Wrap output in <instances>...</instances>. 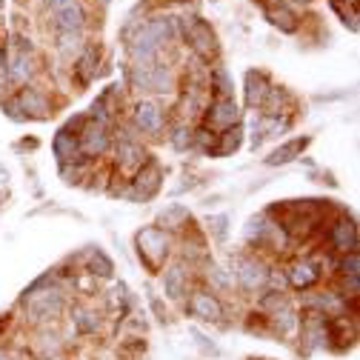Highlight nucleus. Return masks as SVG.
I'll return each mask as SVG.
<instances>
[{
	"label": "nucleus",
	"instance_id": "1",
	"mask_svg": "<svg viewBox=\"0 0 360 360\" xmlns=\"http://www.w3.org/2000/svg\"><path fill=\"white\" fill-rule=\"evenodd\" d=\"M174 37V20L172 18H155L146 20L138 32L129 40V55L134 58V63H146L155 58V52Z\"/></svg>",
	"mask_w": 360,
	"mask_h": 360
},
{
	"label": "nucleus",
	"instance_id": "2",
	"mask_svg": "<svg viewBox=\"0 0 360 360\" xmlns=\"http://www.w3.org/2000/svg\"><path fill=\"white\" fill-rule=\"evenodd\" d=\"M131 86L141 89V92H169L172 86V77H169V69L160 66V63H134L131 66Z\"/></svg>",
	"mask_w": 360,
	"mask_h": 360
},
{
	"label": "nucleus",
	"instance_id": "3",
	"mask_svg": "<svg viewBox=\"0 0 360 360\" xmlns=\"http://www.w3.org/2000/svg\"><path fill=\"white\" fill-rule=\"evenodd\" d=\"M184 32H186V40L192 43V49H195L200 58L212 60V58L217 55V37H214V29H212L206 20H200V18H186V20H184Z\"/></svg>",
	"mask_w": 360,
	"mask_h": 360
},
{
	"label": "nucleus",
	"instance_id": "4",
	"mask_svg": "<svg viewBox=\"0 0 360 360\" xmlns=\"http://www.w3.org/2000/svg\"><path fill=\"white\" fill-rule=\"evenodd\" d=\"M138 249H141V257L149 263V266H160L169 255V238L163 235V229H143L138 232Z\"/></svg>",
	"mask_w": 360,
	"mask_h": 360
},
{
	"label": "nucleus",
	"instance_id": "5",
	"mask_svg": "<svg viewBox=\"0 0 360 360\" xmlns=\"http://www.w3.org/2000/svg\"><path fill=\"white\" fill-rule=\"evenodd\" d=\"M63 306V295L55 292V289H46V292H26V309L32 314H37L40 321L46 318H55Z\"/></svg>",
	"mask_w": 360,
	"mask_h": 360
},
{
	"label": "nucleus",
	"instance_id": "6",
	"mask_svg": "<svg viewBox=\"0 0 360 360\" xmlns=\"http://www.w3.org/2000/svg\"><path fill=\"white\" fill-rule=\"evenodd\" d=\"M80 141V152L86 158H98L109 149V131H106V123H86L83 131L77 134Z\"/></svg>",
	"mask_w": 360,
	"mask_h": 360
},
{
	"label": "nucleus",
	"instance_id": "7",
	"mask_svg": "<svg viewBox=\"0 0 360 360\" xmlns=\"http://www.w3.org/2000/svg\"><path fill=\"white\" fill-rule=\"evenodd\" d=\"M238 281H240L243 289L257 292V289H263L266 281H269V269H266L257 257H240V260H238Z\"/></svg>",
	"mask_w": 360,
	"mask_h": 360
},
{
	"label": "nucleus",
	"instance_id": "8",
	"mask_svg": "<svg viewBox=\"0 0 360 360\" xmlns=\"http://www.w3.org/2000/svg\"><path fill=\"white\" fill-rule=\"evenodd\" d=\"M160 166L158 163H143L141 174L134 177V186H131V198L134 200H149L158 189H160Z\"/></svg>",
	"mask_w": 360,
	"mask_h": 360
},
{
	"label": "nucleus",
	"instance_id": "9",
	"mask_svg": "<svg viewBox=\"0 0 360 360\" xmlns=\"http://www.w3.org/2000/svg\"><path fill=\"white\" fill-rule=\"evenodd\" d=\"M134 123H138V129L146 131V134H160L163 109L158 103H152V101H143V103H138V109H134Z\"/></svg>",
	"mask_w": 360,
	"mask_h": 360
},
{
	"label": "nucleus",
	"instance_id": "10",
	"mask_svg": "<svg viewBox=\"0 0 360 360\" xmlns=\"http://www.w3.org/2000/svg\"><path fill=\"white\" fill-rule=\"evenodd\" d=\"M189 309H192L195 318H200V321H206V323H214V321L223 318V306H220V300H217L214 295H209V292H198V295L192 297Z\"/></svg>",
	"mask_w": 360,
	"mask_h": 360
},
{
	"label": "nucleus",
	"instance_id": "11",
	"mask_svg": "<svg viewBox=\"0 0 360 360\" xmlns=\"http://www.w3.org/2000/svg\"><path fill=\"white\" fill-rule=\"evenodd\" d=\"M6 63H9L6 66L9 69V80H15V83H20V80H26L32 75V58H29V46L23 40H15V49H12Z\"/></svg>",
	"mask_w": 360,
	"mask_h": 360
},
{
	"label": "nucleus",
	"instance_id": "12",
	"mask_svg": "<svg viewBox=\"0 0 360 360\" xmlns=\"http://www.w3.org/2000/svg\"><path fill=\"white\" fill-rule=\"evenodd\" d=\"M238 117H240V112H238V103L232 98H217L209 109V126L229 129V126L238 123Z\"/></svg>",
	"mask_w": 360,
	"mask_h": 360
},
{
	"label": "nucleus",
	"instance_id": "13",
	"mask_svg": "<svg viewBox=\"0 0 360 360\" xmlns=\"http://www.w3.org/2000/svg\"><path fill=\"white\" fill-rule=\"evenodd\" d=\"M83 20H86V15H83L80 4H75V0L63 4L60 9H55V26H58V32H80L83 29Z\"/></svg>",
	"mask_w": 360,
	"mask_h": 360
},
{
	"label": "nucleus",
	"instance_id": "14",
	"mask_svg": "<svg viewBox=\"0 0 360 360\" xmlns=\"http://www.w3.org/2000/svg\"><path fill=\"white\" fill-rule=\"evenodd\" d=\"M52 149H55V155H58L63 163H80V160H83L80 141L75 138V134H69V129H60V131H58Z\"/></svg>",
	"mask_w": 360,
	"mask_h": 360
},
{
	"label": "nucleus",
	"instance_id": "15",
	"mask_svg": "<svg viewBox=\"0 0 360 360\" xmlns=\"http://www.w3.org/2000/svg\"><path fill=\"white\" fill-rule=\"evenodd\" d=\"M15 103H18V109L26 112V117H46L49 115V101H46V95H40L37 89H23Z\"/></svg>",
	"mask_w": 360,
	"mask_h": 360
},
{
	"label": "nucleus",
	"instance_id": "16",
	"mask_svg": "<svg viewBox=\"0 0 360 360\" xmlns=\"http://www.w3.org/2000/svg\"><path fill=\"white\" fill-rule=\"evenodd\" d=\"M332 243H335V249H340V252H346V255L357 249V229H354L352 220L335 223V226H332Z\"/></svg>",
	"mask_w": 360,
	"mask_h": 360
},
{
	"label": "nucleus",
	"instance_id": "17",
	"mask_svg": "<svg viewBox=\"0 0 360 360\" xmlns=\"http://www.w3.org/2000/svg\"><path fill=\"white\" fill-rule=\"evenodd\" d=\"M266 95H269L266 75H260V72H249V75H246V103H249L252 109H257V106H263Z\"/></svg>",
	"mask_w": 360,
	"mask_h": 360
},
{
	"label": "nucleus",
	"instance_id": "18",
	"mask_svg": "<svg viewBox=\"0 0 360 360\" xmlns=\"http://www.w3.org/2000/svg\"><path fill=\"white\" fill-rule=\"evenodd\" d=\"M220 138V143L214 146V149H209V152H214L217 158H226V155H232V152H238L240 149V141H243V129L235 123V126H229L223 134H217Z\"/></svg>",
	"mask_w": 360,
	"mask_h": 360
},
{
	"label": "nucleus",
	"instance_id": "19",
	"mask_svg": "<svg viewBox=\"0 0 360 360\" xmlns=\"http://www.w3.org/2000/svg\"><path fill=\"white\" fill-rule=\"evenodd\" d=\"M318 278H321V272H318V269H314V263H309V260L295 263L292 272H289V281H292V286H297V289L314 286V283H318Z\"/></svg>",
	"mask_w": 360,
	"mask_h": 360
},
{
	"label": "nucleus",
	"instance_id": "20",
	"mask_svg": "<svg viewBox=\"0 0 360 360\" xmlns=\"http://www.w3.org/2000/svg\"><path fill=\"white\" fill-rule=\"evenodd\" d=\"M163 289L172 300H180L186 295V272H184V266H172L169 272L163 275Z\"/></svg>",
	"mask_w": 360,
	"mask_h": 360
},
{
	"label": "nucleus",
	"instance_id": "21",
	"mask_svg": "<svg viewBox=\"0 0 360 360\" xmlns=\"http://www.w3.org/2000/svg\"><path fill=\"white\" fill-rule=\"evenodd\" d=\"M143 149H141V143H134V141H120L117 143V160H120V166L123 169H138V166H143Z\"/></svg>",
	"mask_w": 360,
	"mask_h": 360
},
{
	"label": "nucleus",
	"instance_id": "22",
	"mask_svg": "<svg viewBox=\"0 0 360 360\" xmlns=\"http://www.w3.org/2000/svg\"><path fill=\"white\" fill-rule=\"evenodd\" d=\"M306 143H309L306 138L289 141V143H283L281 149H275L272 155H269V158H266V163H269V166H281V163H289V160H295V158H297V155L306 149Z\"/></svg>",
	"mask_w": 360,
	"mask_h": 360
},
{
	"label": "nucleus",
	"instance_id": "23",
	"mask_svg": "<svg viewBox=\"0 0 360 360\" xmlns=\"http://www.w3.org/2000/svg\"><path fill=\"white\" fill-rule=\"evenodd\" d=\"M266 20L272 26H278L281 32H295L297 29V18L286 6H266Z\"/></svg>",
	"mask_w": 360,
	"mask_h": 360
},
{
	"label": "nucleus",
	"instance_id": "24",
	"mask_svg": "<svg viewBox=\"0 0 360 360\" xmlns=\"http://www.w3.org/2000/svg\"><path fill=\"white\" fill-rule=\"evenodd\" d=\"M95 60H98V52H95V49H86L83 58L77 60V75H80L83 83L92 80V75H95Z\"/></svg>",
	"mask_w": 360,
	"mask_h": 360
},
{
	"label": "nucleus",
	"instance_id": "25",
	"mask_svg": "<svg viewBox=\"0 0 360 360\" xmlns=\"http://www.w3.org/2000/svg\"><path fill=\"white\" fill-rule=\"evenodd\" d=\"M212 83H217L220 98H232V80H229V75H226V69H223V66H217L212 72Z\"/></svg>",
	"mask_w": 360,
	"mask_h": 360
},
{
	"label": "nucleus",
	"instance_id": "26",
	"mask_svg": "<svg viewBox=\"0 0 360 360\" xmlns=\"http://www.w3.org/2000/svg\"><path fill=\"white\" fill-rule=\"evenodd\" d=\"M89 269H92L95 275H101V278H109V275H112V260H109L103 252H95V255H92V263H89Z\"/></svg>",
	"mask_w": 360,
	"mask_h": 360
},
{
	"label": "nucleus",
	"instance_id": "27",
	"mask_svg": "<svg viewBox=\"0 0 360 360\" xmlns=\"http://www.w3.org/2000/svg\"><path fill=\"white\" fill-rule=\"evenodd\" d=\"M75 323H77L80 332H95L98 329V318H95L92 311H86V309H77L75 311Z\"/></svg>",
	"mask_w": 360,
	"mask_h": 360
},
{
	"label": "nucleus",
	"instance_id": "28",
	"mask_svg": "<svg viewBox=\"0 0 360 360\" xmlns=\"http://www.w3.org/2000/svg\"><path fill=\"white\" fill-rule=\"evenodd\" d=\"M209 229L214 232L217 240H226V235H229V217H226V214H214V217H209Z\"/></svg>",
	"mask_w": 360,
	"mask_h": 360
},
{
	"label": "nucleus",
	"instance_id": "29",
	"mask_svg": "<svg viewBox=\"0 0 360 360\" xmlns=\"http://www.w3.org/2000/svg\"><path fill=\"white\" fill-rule=\"evenodd\" d=\"M186 217H189V212H186L184 206H172L169 212H163V214H160V220L166 223V226H180V223H184Z\"/></svg>",
	"mask_w": 360,
	"mask_h": 360
},
{
	"label": "nucleus",
	"instance_id": "30",
	"mask_svg": "<svg viewBox=\"0 0 360 360\" xmlns=\"http://www.w3.org/2000/svg\"><path fill=\"white\" fill-rule=\"evenodd\" d=\"M314 306L323 309V311H329V314H340V311H343V303H340L338 295H323V297L314 300Z\"/></svg>",
	"mask_w": 360,
	"mask_h": 360
},
{
	"label": "nucleus",
	"instance_id": "31",
	"mask_svg": "<svg viewBox=\"0 0 360 360\" xmlns=\"http://www.w3.org/2000/svg\"><path fill=\"white\" fill-rule=\"evenodd\" d=\"M266 229H269V226H266L263 217H252L249 226H246V238H249V240H255V238L263 240V238H266Z\"/></svg>",
	"mask_w": 360,
	"mask_h": 360
},
{
	"label": "nucleus",
	"instance_id": "32",
	"mask_svg": "<svg viewBox=\"0 0 360 360\" xmlns=\"http://www.w3.org/2000/svg\"><path fill=\"white\" fill-rule=\"evenodd\" d=\"M172 143H174V149H186V146L192 143V131H189L186 126L174 129V134H172Z\"/></svg>",
	"mask_w": 360,
	"mask_h": 360
},
{
	"label": "nucleus",
	"instance_id": "33",
	"mask_svg": "<svg viewBox=\"0 0 360 360\" xmlns=\"http://www.w3.org/2000/svg\"><path fill=\"white\" fill-rule=\"evenodd\" d=\"M340 272H343L349 281H357V252H349V257L340 263Z\"/></svg>",
	"mask_w": 360,
	"mask_h": 360
},
{
	"label": "nucleus",
	"instance_id": "34",
	"mask_svg": "<svg viewBox=\"0 0 360 360\" xmlns=\"http://www.w3.org/2000/svg\"><path fill=\"white\" fill-rule=\"evenodd\" d=\"M275 326H278L281 332H292V329H295V314H292V311H278V314H275Z\"/></svg>",
	"mask_w": 360,
	"mask_h": 360
},
{
	"label": "nucleus",
	"instance_id": "35",
	"mask_svg": "<svg viewBox=\"0 0 360 360\" xmlns=\"http://www.w3.org/2000/svg\"><path fill=\"white\" fill-rule=\"evenodd\" d=\"M209 281L214 283V286H220V289H229V278H226V272H223V269H212V272H209Z\"/></svg>",
	"mask_w": 360,
	"mask_h": 360
},
{
	"label": "nucleus",
	"instance_id": "36",
	"mask_svg": "<svg viewBox=\"0 0 360 360\" xmlns=\"http://www.w3.org/2000/svg\"><path fill=\"white\" fill-rule=\"evenodd\" d=\"M63 4H69V0H49V6H52V12H55V9H60Z\"/></svg>",
	"mask_w": 360,
	"mask_h": 360
},
{
	"label": "nucleus",
	"instance_id": "37",
	"mask_svg": "<svg viewBox=\"0 0 360 360\" xmlns=\"http://www.w3.org/2000/svg\"><path fill=\"white\" fill-rule=\"evenodd\" d=\"M295 4H311V0H295Z\"/></svg>",
	"mask_w": 360,
	"mask_h": 360
},
{
	"label": "nucleus",
	"instance_id": "38",
	"mask_svg": "<svg viewBox=\"0 0 360 360\" xmlns=\"http://www.w3.org/2000/svg\"><path fill=\"white\" fill-rule=\"evenodd\" d=\"M0 360H9V354H0Z\"/></svg>",
	"mask_w": 360,
	"mask_h": 360
},
{
	"label": "nucleus",
	"instance_id": "39",
	"mask_svg": "<svg viewBox=\"0 0 360 360\" xmlns=\"http://www.w3.org/2000/svg\"><path fill=\"white\" fill-rule=\"evenodd\" d=\"M0 4H4V0H0Z\"/></svg>",
	"mask_w": 360,
	"mask_h": 360
},
{
	"label": "nucleus",
	"instance_id": "40",
	"mask_svg": "<svg viewBox=\"0 0 360 360\" xmlns=\"http://www.w3.org/2000/svg\"><path fill=\"white\" fill-rule=\"evenodd\" d=\"M352 4H354V0H352Z\"/></svg>",
	"mask_w": 360,
	"mask_h": 360
}]
</instances>
